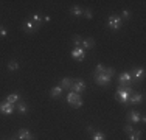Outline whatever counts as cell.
<instances>
[{"instance_id":"7402d4cb","label":"cell","mask_w":146,"mask_h":140,"mask_svg":"<svg viewBox=\"0 0 146 140\" xmlns=\"http://www.w3.org/2000/svg\"><path fill=\"white\" fill-rule=\"evenodd\" d=\"M40 22H42V16L40 14H33V23L36 25L37 28H40Z\"/></svg>"},{"instance_id":"ba28073f","label":"cell","mask_w":146,"mask_h":140,"mask_svg":"<svg viewBox=\"0 0 146 140\" xmlns=\"http://www.w3.org/2000/svg\"><path fill=\"white\" fill-rule=\"evenodd\" d=\"M14 109H16V106H14V104H11V103H8V101L0 103V112L5 114V115H11L13 112H14Z\"/></svg>"},{"instance_id":"8fae6325","label":"cell","mask_w":146,"mask_h":140,"mask_svg":"<svg viewBox=\"0 0 146 140\" xmlns=\"http://www.w3.org/2000/svg\"><path fill=\"white\" fill-rule=\"evenodd\" d=\"M145 100V95L143 93H132L129 97V101H127V104H141Z\"/></svg>"},{"instance_id":"277c9868","label":"cell","mask_w":146,"mask_h":140,"mask_svg":"<svg viewBox=\"0 0 146 140\" xmlns=\"http://www.w3.org/2000/svg\"><path fill=\"white\" fill-rule=\"evenodd\" d=\"M93 81H95L96 86L106 87V86H109V84H110V81H112V78L106 76L104 73H100V75H93Z\"/></svg>"},{"instance_id":"3957f363","label":"cell","mask_w":146,"mask_h":140,"mask_svg":"<svg viewBox=\"0 0 146 140\" xmlns=\"http://www.w3.org/2000/svg\"><path fill=\"white\" fill-rule=\"evenodd\" d=\"M67 101H68V104H70L72 107H75V109H79V107L82 106V98H81L79 93L70 92L67 95Z\"/></svg>"},{"instance_id":"9a60e30c","label":"cell","mask_w":146,"mask_h":140,"mask_svg":"<svg viewBox=\"0 0 146 140\" xmlns=\"http://www.w3.org/2000/svg\"><path fill=\"white\" fill-rule=\"evenodd\" d=\"M72 84H73V79L67 76V78H62V81H61L59 86L62 87V90H70L72 89Z\"/></svg>"},{"instance_id":"ac0fdd59","label":"cell","mask_w":146,"mask_h":140,"mask_svg":"<svg viewBox=\"0 0 146 140\" xmlns=\"http://www.w3.org/2000/svg\"><path fill=\"white\" fill-rule=\"evenodd\" d=\"M5 101H8V103H11V104H16V103H19V101H22V98H20L19 93H11V95L6 97Z\"/></svg>"},{"instance_id":"603a6c76","label":"cell","mask_w":146,"mask_h":140,"mask_svg":"<svg viewBox=\"0 0 146 140\" xmlns=\"http://www.w3.org/2000/svg\"><path fill=\"white\" fill-rule=\"evenodd\" d=\"M141 131H134L132 134H129V140H141Z\"/></svg>"},{"instance_id":"f546056e","label":"cell","mask_w":146,"mask_h":140,"mask_svg":"<svg viewBox=\"0 0 146 140\" xmlns=\"http://www.w3.org/2000/svg\"><path fill=\"white\" fill-rule=\"evenodd\" d=\"M6 34H8V33H6V28H5V27H2V25H0V36H2V37H5V36H6Z\"/></svg>"},{"instance_id":"5b68a950","label":"cell","mask_w":146,"mask_h":140,"mask_svg":"<svg viewBox=\"0 0 146 140\" xmlns=\"http://www.w3.org/2000/svg\"><path fill=\"white\" fill-rule=\"evenodd\" d=\"M132 76L129 72H123L120 73V76H118V84L120 86H132Z\"/></svg>"},{"instance_id":"7a4b0ae2","label":"cell","mask_w":146,"mask_h":140,"mask_svg":"<svg viewBox=\"0 0 146 140\" xmlns=\"http://www.w3.org/2000/svg\"><path fill=\"white\" fill-rule=\"evenodd\" d=\"M121 25H123V20H121L120 16H117V14H110V16L107 17V27H109L112 31H120Z\"/></svg>"},{"instance_id":"30bf717a","label":"cell","mask_w":146,"mask_h":140,"mask_svg":"<svg viewBox=\"0 0 146 140\" xmlns=\"http://www.w3.org/2000/svg\"><path fill=\"white\" fill-rule=\"evenodd\" d=\"M22 27H23V31H25V33H28V34H34V33H37V31H39V28L33 23V20H25Z\"/></svg>"},{"instance_id":"9c48e42d","label":"cell","mask_w":146,"mask_h":140,"mask_svg":"<svg viewBox=\"0 0 146 140\" xmlns=\"http://www.w3.org/2000/svg\"><path fill=\"white\" fill-rule=\"evenodd\" d=\"M72 58L75 59V61H82V59L86 58V50L82 47H78V48H73L72 50Z\"/></svg>"},{"instance_id":"4fadbf2b","label":"cell","mask_w":146,"mask_h":140,"mask_svg":"<svg viewBox=\"0 0 146 140\" xmlns=\"http://www.w3.org/2000/svg\"><path fill=\"white\" fill-rule=\"evenodd\" d=\"M82 48H87V50H92L93 47H95V39L93 37H82Z\"/></svg>"},{"instance_id":"d6986e66","label":"cell","mask_w":146,"mask_h":140,"mask_svg":"<svg viewBox=\"0 0 146 140\" xmlns=\"http://www.w3.org/2000/svg\"><path fill=\"white\" fill-rule=\"evenodd\" d=\"M72 41H73V45H75L73 48H78V47H81V45H82V37L79 36V34H75V36L72 37Z\"/></svg>"},{"instance_id":"ffe728a7","label":"cell","mask_w":146,"mask_h":140,"mask_svg":"<svg viewBox=\"0 0 146 140\" xmlns=\"http://www.w3.org/2000/svg\"><path fill=\"white\" fill-rule=\"evenodd\" d=\"M70 14H72V16H75V17H79V16H82V9L79 8V6H72V8H70Z\"/></svg>"},{"instance_id":"d4e9b609","label":"cell","mask_w":146,"mask_h":140,"mask_svg":"<svg viewBox=\"0 0 146 140\" xmlns=\"http://www.w3.org/2000/svg\"><path fill=\"white\" fill-rule=\"evenodd\" d=\"M131 16H132V13L129 11V9H123V11H121V20H129L131 19Z\"/></svg>"},{"instance_id":"cb8c5ba5","label":"cell","mask_w":146,"mask_h":140,"mask_svg":"<svg viewBox=\"0 0 146 140\" xmlns=\"http://www.w3.org/2000/svg\"><path fill=\"white\" fill-rule=\"evenodd\" d=\"M92 140H106V135H104L103 132H100V131H95L93 135H92Z\"/></svg>"},{"instance_id":"7c38bea8","label":"cell","mask_w":146,"mask_h":140,"mask_svg":"<svg viewBox=\"0 0 146 140\" xmlns=\"http://www.w3.org/2000/svg\"><path fill=\"white\" fill-rule=\"evenodd\" d=\"M17 137H19V140H34V135L31 134L28 129H20L17 132Z\"/></svg>"},{"instance_id":"f1b7e54d","label":"cell","mask_w":146,"mask_h":140,"mask_svg":"<svg viewBox=\"0 0 146 140\" xmlns=\"http://www.w3.org/2000/svg\"><path fill=\"white\" fill-rule=\"evenodd\" d=\"M82 16H84L86 19H92V17H93L92 9H84V11H82Z\"/></svg>"},{"instance_id":"4316f807","label":"cell","mask_w":146,"mask_h":140,"mask_svg":"<svg viewBox=\"0 0 146 140\" xmlns=\"http://www.w3.org/2000/svg\"><path fill=\"white\" fill-rule=\"evenodd\" d=\"M104 69H106V67H104L103 64H98V65H96V69H95V72H93V75H100V73H103Z\"/></svg>"},{"instance_id":"5bb4252c","label":"cell","mask_w":146,"mask_h":140,"mask_svg":"<svg viewBox=\"0 0 146 140\" xmlns=\"http://www.w3.org/2000/svg\"><path fill=\"white\" fill-rule=\"evenodd\" d=\"M140 117H141V114H138L137 111H131L129 115H127V120H129L131 123H135V125H137L138 121H140Z\"/></svg>"},{"instance_id":"4dcf8cb0","label":"cell","mask_w":146,"mask_h":140,"mask_svg":"<svg viewBox=\"0 0 146 140\" xmlns=\"http://www.w3.org/2000/svg\"><path fill=\"white\" fill-rule=\"evenodd\" d=\"M86 131H87V132H92V131H93V126H90V125H89L87 128H86Z\"/></svg>"},{"instance_id":"484cf974","label":"cell","mask_w":146,"mask_h":140,"mask_svg":"<svg viewBox=\"0 0 146 140\" xmlns=\"http://www.w3.org/2000/svg\"><path fill=\"white\" fill-rule=\"evenodd\" d=\"M103 73H104V75H106V76H109V78H112V76L115 75V70L109 67V69H104V72H103Z\"/></svg>"},{"instance_id":"52a82bcc","label":"cell","mask_w":146,"mask_h":140,"mask_svg":"<svg viewBox=\"0 0 146 140\" xmlns=\"http://www.w3.org/2000/svg\"><path fill=\"white\" fill-rule=\"evenodd\" d=\"M129 73H131V76H132V81H143V79H145V69L143 67L134 69Z\"/></svg>"},{"instance_id":"e0dca14e","label":"cell","mask_w":146,"mask_h":140,"mask_svg":"<svg viewBox=\"0 0 146 140\" xmlns=\"http://www.w3.org/2000/svg\"><path fill=\"white\" fill-rule=\"evenodd\" d=\"M62 92H64V90H62L61 86H54L53 89L50 90V97L51 98H59V97L62 95Z\"/></svg>"},{"instance_id":"8992f818","label":"cell","mask_w":146,"mask_h":140,"mask_svg":"<svg viewBox=\"0 0 146 140\" xmlns=\"http://www.w3.org/2000/svg\"><path fill=\"white\" fill-rule=\"evenodd\" d=\"M72 92H75V93H79L81 95L82 92L86 90V83L82 81V79H75L73 81V84H72Z\"/></svg>"},{"instance_id":"1f68e13d","label":"cell","mask_w":146,"mask_h":140,"mask_svg":"<svg viewBox=\"0 0 146 140\" xmlns=\"http://www.w3.org/2000/svg\"><path fill=\"white\" fill-rule=\"evenodd\" d=\"M42 19H44V22H50V16H44Z\"/></svg>"},{"instance_id":"44dd1931","label":"cell","mask_w":146,"mask_h":140,"mask_svg":"<svg viewBox=\"0 0 146 140\" xmlns=\"http://www.w3.org/2000/svg\"><path fill=\"white\" fill-rule=\"evenodd\" d=\"M8 70H9V72H16V70H19V62L14 61V59L9 61L8 62Z\"/></svg>"},{"instance_id":"2e32d148","label":"cell","mask_w":146,"mask_h":140,"mask_svg":"<svg viewBox=\"0 0 146 140\" xmlns=\"http://www.w3.org/2000/svg\"><path fill=\"white\" fill-rule=\"evenodd\" d=\"M14 106H16L17 112H19V114H22V115H25L27 112H28V106H27V104L23 103V101H19V103H16V104H14Z\"/></svg>"},{"instance_id":"83f0119b","label":"cell","mask_w":146,"mask_h":140,"mask_svg":"<svg viewBox=\"0 0 146 140\" xmlns=\"http://www.w3.org/2000/svg\"><path fill=\"white\" fill-rule=\"evenodd\" d=\"M123 131H124V132H126V134H132V132H134V131H135V129H134V128H132V126H131V125H124V126H123Z\"/></svg>"},{"instance_id":"6da1fadb","label":"cell","mask_w":146,"mask_h":140,"mask_svg":"<svg viewBox=\"0 0 146 140\" xmlns=\"http://www.w3.org/2000/svg\"><path fill=\"white\" fill-rule=\"evenodd\" d=\"M134 93V90H132V86H118L117 89V100L120 101L123 106H127V101H129V97Z\"/></svg>"}]
</instances>
